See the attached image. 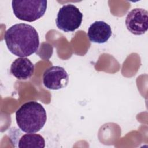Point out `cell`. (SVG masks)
<instances>
[{"label":"cell","mask_w":148,"mask_h":148,"mask_svg":"<svg viewBox=\"0 0 148 148\" xmlns=\"http://www.w3.org/2000/svg\"><path fill=\"white\" fill-rule=\"evenodd\" d=\"M4 39L9 50L15 56L25 57L35 53L39 46V35L32 25L16 24L5 33Z\"/></svg>","instance_id":"obj_1"},{"label":"cell","mask_w":148,"mask_h":148,"mask_svg":"<svg viewBox=\"0 0 148 148\" xmlns=\"http://www.w3.org/2000/svg\"><path fill=\"white\" fill-rule=\"evenodd\" d=\"M68 83V74L61 66H50L43 73V83L45 87L49 90H57L65 88Z\"/></svg>","instance_id":"obj_5"},{"label":"cell","mask_w":148,"mask_h":148,"mask_svg":"<svg viewBox=\"0 0 148 148\" xmlns=\"http://www.w3.org/2000/svg\"><path fill=\"white\" fill-rule=\"evenodd\" d=\"M18 146L20 148H44L45 140L39 134L27 133L21 137Z\"/></svg>","instance_id":"obj_9"},{"label":"cell","mask_w":148,"mask_h":148,"mask_svg":"<svg viewBox=\"0 0 148 148\" xmlns=\"http://www.w3.org/2000/svg\"><path fill=\"white\" fill-rule=\"evenodd\" d=\"M112 35L110 26L103 21H96L90 25L88 29L87 36L91 42L103 43L106 42Z\"/></svg>","instance_id":"obj_7"},{"label":"cell","mask_w":148,"mask_h":148,"mask_svg":"<svg viewBox=\"0 0 148 148\" xmlns=\"http://www.w3.org/2000/svg\"><path fill=\"white\" fill-rule=\"evenodd\" d=\"M16 120L22 131L36 133L42 130L46 122V112L40 103L36 101L27 102L16 111Z\"/></svg>","instance_id":"obj_2"},{"label":"cell","mask_w":148,"mask_h":148,"mask_svg":"<svg viewBox=\"0 0 148 148\" xmlns=\"http://www.w3.org/2000/svg\"><path fill=\"white\" fill-rule=\"evenodd\" d=\"M83 14L78 8L72 4L62 6L58 10L56 19L57 27L65 32H73L79 28Z\"/></svg>","instance_id":"obj_4"},{"label":"cell","mask_w":148,"mask_h":148,"mask_svg":"<svg viewBox=\"0 0 148 148\" xmlns=\"http://www.w3.org/2000/svg\"><path fill=\"white\" fill-rule=\"evenodd\" d=\"M46 0L12 1V6L15 16L19 20L32 22L41 18L47 9Z\"/></svg>","instance_id":"obj_3"},{"label":"cell","mask_w":148,"mask_h":148,"mask_svg":"<svg viewBox=\"0 0 148 148\" xmlns=\"http://www.w3.org/2000/svg\"><path fill=\"white\" fill-rule=\"evenodd\" d=\"M125 25L132 34H144L148 29V12L142 8L132 9L126 17Z\"/></svg>","instance_id":"obj_6"},{"label":"cell","mask_w":148,"mask_h":148,"mask_svg":"<svg viewBox=\"0 0 148 148\" xmlns=\"http://www.w3.org/2000/svg\"><path fill=\"white\" fill-rule=\"evenodd\" d=\"M10 73L18 80H25L32 77L34 73V64L26 57L16 59L11 64Z\"/></svg>","instance_id":"obj_8"}]
</instances>
